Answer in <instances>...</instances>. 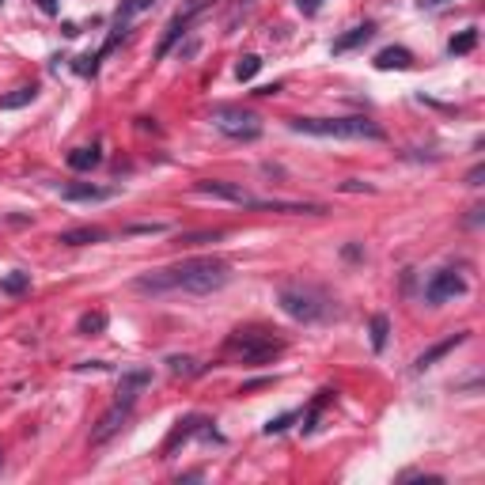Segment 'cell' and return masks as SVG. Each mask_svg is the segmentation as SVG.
Returning a JSON list of instances; mask_svg holds the SVG:
<instances>
[{
  "label": "cell",
  "mask_w": 485,
  "mask_h": 485,
  "mask_svg": "<svg viewBox=\"0 0 485 485\" xmlns=\"http://www.w3.org/2000/svg\"><path fill=\"white\" fill-rule=\"evenodd\" d=\"M118 189L114 186H91V182H68L61 186V198L65 201H110Z\"/></svg>",
  "instance_id": "obj_12"
},
{
  "label": "cell",
  "mask_w": 485,
  "mask_h": 485,
  "mask_svg": "<svg viewBox=\"0 0 485 485\" xmlns=\"http://www.w3.org/2000/svg\"><path fill=\"white\" fill-rule=\"evenodd\" d=\"M27 288H31V273H23V270H12L0 277V292L4 296H23Z\"/></svg>",
  "instance_id": "obj_17"
},
{
  "label": "cell",
  "mask_w": 485,
  "mask_h": 485,
  "mask_svg": "<svg viewBox=\"0 0 485 485\" xmlns=\"http://www.w3.org/2000/svg\"><path fill=\"white\" fill-rule=\"evenodd\" d=\"M250 4H254V0H239V4H235V12H231V27H235V19H239V16H247V8H250Z\"/></svg>",
  "instance_id": "obj_31"
},
{
  "label": "cell",
  "mask_w": 485,
  "mask_h": 485,
  "mask_svg": "<svg viewBox=\"0 0 485 485\" xmlns=\"http://www.w3.org/2000/svg\"><path fill=\"white\" fill-rule=\"evenodd\" d=\"M209 122L231 140H258L262 137V118L243 110V107H213L209 110Z\"/></svg>",
  "instance_id": "obj_5"
},
{
  "label": "cell",
  "mask_w": 485,
  "mask_h": 485,
  "mask_svg": "<svg viewBox=\"0 0 485 485\" xmlns=\"http://www.w3.org/2000/svg\"><path fill=\"white\" fill-rule=\"evenodd\" d=\"M288 129L330 140H386V129L371 118H288Z\"/></svg>",
  "instance_id": "obj_3"
},
{
  "label": "cell",
  "mask_w": 485,
  "mask_h": 485,
  "mask_svg": "<svg viewBox=\"0 0 485 485\" xmlns=\"http://www.w3.org/2000/svg\"><path fill=\"white\" fill-rule=\"evenodd\" d=\"M167 368H171V376H198L201 364L194 356H167Z\"/></svg>",
  "instance_id": "obj_23"
},
{
  "label": "cell",
  "mask_w": 485,
  "mask_h": 485,
  "mask_svg": "<svg viewBox=\"0 0 485 485\" xmlns=\"http://www.w3.org/2000/svg\"><path fill=\"white\" fill-rule=\"evenodd\" d=\"M334 398V391H319V398H315L311 406H307V413H304V432H311L315 428V421H319V413H322V406Z\"/></svg>",
  "instance_id": "obj_24"
},
{
  "label": "cell",
  "mask_w": 485,
  "mask_h": 485,
  "mask_svg": "<svg viewBox=\"0 0 485 485\" xmlns=\"http://www.w3.org/2000/svg\"><path fill=\"white\" fill-rule=\"evenodd\" d=\"M152 8H156V0H122V4H118V12H114V23L118 27H129L137 16H144V12H152Z\"/></svg>",
  "instance_id": "obj_15"
},
{
  "label": "cell",
  "mask_w": 485,
  "mask_h": 485,
  "mask_svg": "<svg viewBox=\"0 0 485 485\" xmlns=\"http://www.w3.org/2000/svg\"><path fill=\"white\" fill-rule=\"evenodd\" d=\"M277 304L280 311L288 315V319L304 322V326H311V322H326L330 315H334V300H330L326 288L319 285H307V280H288V285L277 288Z\"/></svg>",
  "instance_id": "obj_2"
},
{
  "label": "cell",
  "mask_w": 485,
  "mask_h": 485,
  "mask_svg": "<svg viewBox=\"0 0 485 485\" xmlns=\"http://www.w3.org/2000/svg\"><path fill=\"white\" fill-rule=\"evenodd\" d=\"M194 189L205 194V198H220V201H231V205H243V209L250 201V194L243 186H231V182H220V179H201V182H194Z\"/></svg>",
  "instance_id": "obj_9"
},
{
  "label": "cell",
  "mask_w": 485,
  "mask_h": 485,
  "mask_svg": "<svg viewBox=\"0 0 485 485\" xmlns=\"http://www.w3.org/2000/svg\"><path fill=\"white\" fill-rule=\"evenodd\" d=\"M198 432H201V436H213V440H220V436L213 432V421L201 417V413H189V417H182L179 425L171 428V436L163 440V447H159V451H163V455H174V451H179V444H189Z\"/></svg>",
  "instance_id": "obj_8"
},
{
  "label": "cell",
  "mask_w": 485,
  "mask_h": 485,
  "mask_svg": "<svg viewBox=\"0 0 485 485\" xmlns=\"http://www.w3.org/2000/svg\"><path fill=\"white\" fill-rule=\"evenodd\" d=\"M38 8L46 12V16H53V12H57V0H38Z\"/></svg>",
  "instance_id": "obj_34"
},
{
  "label": "cell",
  "mask_w": 485,
  "mask_h": 485,
  "mask_svg": "<svg viewBox=\"0 0 485 485\" xmlns=\"http://www.w3.org/2000/svg\"><path fill=\"white\" fill-rule=\"evenodd\" d=\"M386 337H391V319L386 315H371V349L376 353L386 349Z\"/></svg>",
  "instance_id": "obj_20"
},
{
  "label": "cell",
  "mask_w": 485,
  "mask_h": 485,
  "mask_svg": "<svg viewBox=\"0 0 485 485\" xmlns=\"http://www.w3.org/2000/svg\"><path fill=\"white\" fill-rule=\"evenodd\" d=\"M300 413L296 410H288V413H280V417H273L270 425H265V436H280L285 428H292V421H296Z\"/></svg>",
  "instance_id": "obj_25"
},
{
  "label": "cell",
  "mask_w": 485,
  "mask_h": 485,
  "mask_svg": "<svg viewBox=\"0 0 485 485\" xmlns=\"http://www.w3.org/2000/svg\"><path fill=\"white\" fill-rule=\"evenodd\" d=\"M280 353H285V341L273 330H262V326H243L235 334H228V341H224V356L235 364H247V368L270 364Z\"/></svg>",
  "instance_id": "obj_4"
},
{
  "label": "cell",
  "mask_w": 485,
  "mask_h": 485,
  "mask_svg": "<svg viewBox=\"0 0 485 485\" xmlns=\"http://www.w3.org/2000/svg\"><path fill=\"white\" fill-rule=\"evenodd\" d=\"M231 280V265L224 258H186L167 270H152L133 280L144 296H213Z\"/></svg>",
  "instance_id": "obj_1"
},
{
  "label": "cell",
  "mask_w": 485,
  "mask_h": 485,
  "mask_svg": "<svg viewBox=\"0 0 485 485\" xmlns=\"http://www.w3.org/2000/svg\"><path fill=\"white\" fill-rule=\"evenodd\" d=\"M129 235H148V231H167V224H133V228H125Z\"/></svg>",
  "instance_id": "obj_26"
},
{
  "label": "cell",
  "mask_w": 485,
  "mask_h": 485,
  "mask_svg": "<svg viewBox=\"0 0 485 485\" xmlns=\"http://www.w3.org/2000/svg\"><path fill=\"white\" fill-rule=\"evenodd\" d=\"M413 65V53L406 50V46H386V50L376 53V68H410Z\"/></svg>",
  "instance_id": "obj_14"
},
{
  "label": "cell",
  "mask_w": 485,
  "mask_h": 485,
  "mask_svg": "<svg viewBox=\"0 0 485 485\" xmlns=\"http://www.w3.org/2000/svg\"><path fill=\"white\" fill-rule=\"evenodd\" d=\"M213 8V0H186L179 12L171 16V23L163 27V34H159V46H156V61H163L167 53L179 46V38L182 34H189V27H194V19L198 16H205V12Z\"/></svg>",
  "instance_id": "obj_6"
},
{
  "label": "cell",
  "mask_w": 485,
  "mask_h": 485,
  "mask_svg": "<svg viewBox=\"0 0 485 485\" xmlns=\"http://www.w3.org/2000/svg\"><path fill=\"white\" fill-rule=\"evenodd\" d=\"M474 46H477V31H462L447 42V53H451V57H462V53H470Z\"/></svg>",
  "instance_id": "obj_22"
},
{
  "label": "cell",
  "mask_w": 485,
  "mask_h": 485,
  "mask_svg": "<svg viewBox=\"0 0 485 485\" xmlns=\"http://www.w3.org/2000/svg\"><path fill=\"white\" fill-rule=\"evenodd\" d=\"M107 311H88V315H80V334L83 337H99V334H107Z\"/></svg>",
  "instance_id": "obj_18"
},
{
  "label": "cell",
  "mask_w": 485,
  "mask_h": 485,
  "mask_svg": "<svg viewBox=\"0 0 485 485\" xmlns=\"http://www.w3.org/2000/svg\"><path fill=\"white\" fill-rule=\"evenodd\" d=\"M65 159H68V167H73V171H91V167L103 163V152L99 148H73Z\"/></svg>",
  "instance_id": "obj_16"
},
{
  "label": "cell",
  "mask_w": 485,
  "mask_h": 485,
  "mask_svg": "<svg viewBox=\"0 0 485 485\" xmlns=\"http://www.w3.org/2000/svg\"><path fill=\"white\" fill-rule=\"evenodd\" d=\"M482 179H485V167L474 163V167H470V174H467V186H482Z\"/></svg>",
  "instance_id": "obj_29"
},
{
  "label": "cell",
  "mask_w": 485,
  "mask_h": 485,
  "mask_svg": "<svg viewBox=\"0 0 485 485\" xmlns=\"http://www.w3.org/2000/svg\"><path fill=\"white\" fill-rule=\"evenodd\" d=\"M482 213H485V209H482V205H474V209L467 213V220H462V224H467V228H477V224H482Z\"/></svg>",
  "instance_id": "obj_30"
},
{
  "label": "cell",
  "mask_w": 485,
  "mask_h": 485,
  "mask_svg": "<svg viewBox=\"0 0 485 485\" xmlns=\"http://www.w3.org/2000/svg\"><path fill=\"white\" fill-rule=\"evenodd\" d=\"M296 8L304 12V16H319V8H322V0H296Z\"/></svg>",
  "instance_id": "obj_27"
},
{
  "label": "cell",
  "mask_w": 485,
  "mask_h": 485,
  "mask_svg": "<svg viewBox=\"0 0 485 485\" xmlns=\"http://www.w3.org/2000/svg\"><path fill=\"white\" fill-rule=\"evenodd\" d=\"M341 189H349V194H361V189H368V194H371V186H364V182H356V179L341 182Z\"/></svg>",
  "instance_id": "obj_32"
},
{
  "label": "cell",
  "mask_w": 485,
  "mask_h": 485,
  "mask_svg": "<svg viewBox=\"0 0 485 485\" xmlns=\"http://www.w3.org/2000/svg\"><path fill=\"white\" fill-rule=\"evenodd\" d=\"M262 73V57L258 53H247V57H239V65H235V80H254V76Z\"/></svg>",
  "instance_id": "obj_21"
},
{
  "label": "cell",
  "mask_w": 485,
  "mask_h": 485,
  "mask_svg": "<svg viewBox=\"0 0 485 485\" xmlns=\"http://www.w3.org/2000/svg\"><path fill=\"white\" fill-rule=\"evenodd\" d=\"M34 99H38V88L31 83V88H19V91H12V95H0V110H19Z\"/></svg>",
  "instance_id": "obj_19"
},
{
  "label": "cell",
  "mask_w": 485,
  "mask_h": 485,
  "mask_svg": "<svg viewBox=\"0 0 485 485\" xmlns=\"http://www.w3.org/2000/svg\"><path fill=\"white\" fill-rule=\"evenodd\" d=\"M467 337H470V330H459V334H447L444 341H436V345H428L425 353H421L417 361H413V371H428L436 361H444V356L451 353V349H459L462 341H467Z\"/></svg>",
  "instance_id": "obj_10"
},
{
  "label": "cell",
  "mask_w": 485,
  "mask_h": 485,
  "mask_svg": "<svg viewBox=\"0 0 485 485\" xmlns=\"http://www.w3.org/2000/svg\"><path fill=\"white\" fill-rule=\"evenodd\" d=\"M341 254H345V258H349V262H356V258H361V247H356V243H349V247H345V250H341Z\"/></svg>",
  "instance_id": "obj_33"
},
{
  "label": "cell",
  "mask_w": 485,
  "mask_h": 485,
  "mask_svg": "<svg viewBox=\"0 0 485 485\" xmlns=\"http://www.w3.org/2000/svg\"><path fill=\"white\" fill-rule=\"evenodd\" d=\"M467 292V280H462L459 270H436L425 285V304H447V300L462 296Z\"/></svg>",
  "instance_id": "obj_7"
},
{
  "label": "cell",
  "mask_w": 485,
  "mask_h": 485,
  "mask_svg": "<svg viewBox=\"0 0 485 485\" xmlns=\"http://www.w3.org/2000/svg\"><path fill=\"white\" fill-rule=\"evenodd\" d=\"M107 239V231L103 228H68L57 235L61 247H91V243H103Z\"/></svg>",
  "instance_id": "obj_13"
},
{
  "label": "cell",
  "mask_w": 485,
  "mask_h": 485,
  "mask_svg": "<svg viewBox=\"0 0 485 485\" xmlns=\"http://www.w3.org/2000/svg\"><path fill=\"white\" fill-rule=\"evenodd\" d=\"M376 38V23H356V27H349L345 34H341V38H334V46H330V50H334V57H341V53H349V50H361L364 42H371Z\"/></svg>",
  "instance_id": "obj_11"
},
{
  "label": "cell",
  "mask_w": 485,
  "mask_h": 485,
  "mask_svg": "<svg viewBox=\"0 0 485 485\" xmlns=\"http://www.w3.org/2000/svg\"><path fill=\"white\" fill-rule=\"evenodd\" d=\"M447 4H455V0H417L421 12H436V8H447Z\"/></svg>",
  "instance_id": "obj_28"
}]
</instances>
